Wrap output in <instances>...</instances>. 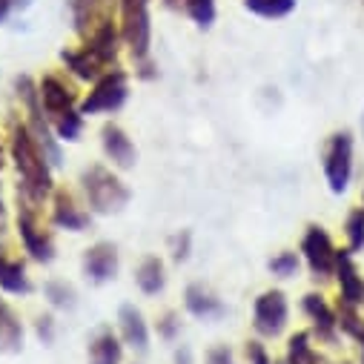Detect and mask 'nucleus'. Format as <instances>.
<instances>
[{"mask_svg":"<svg viewBox=\"0 0 364 364\" xmlns=\"http://www.w3.org/2000/svg\"><path fill=\"white\" fill-rule=\"evenodd\" d=\"M12 161L21 175V190L29 204H41L43 198L52 196V164L46 161L43 149L38 146L35 135L29 132L26 124L12 127Z\"/></svg>","mask_w":364,"mask_h":364,"instance_id":"nucleus-1","label":"nucleus"},{"mask_svg":"<svg viewBox=\"0 0 364 364\" xmlns=\"http://www.w3.org/2000/svg\"><path fill=\"white\" fill-rule=\"evenodd\" d=\"M121 6V41L129 46L132 60L141 66V75L149 77L152 60H149V46H152V23H149V0H118Z\"/></svg>","mask_w":364,"mask_h":364,"instance_id":"nucleus-2","label":"nucleus"},{"mask_svg":"<svg viewBox=\"0 0 364 364\" xmlns=\"http://www.w3.org/2000/svg\"><path fill=\"white\" fill-rule=\"evenodd\" d=\"M80 187H83V196H86V204L92 213H101V215H109V213H121L127 204H129V190L124 181L101 166V164H92L80 172Z\"/></svg>","mask_w":364,"mask_h":364,"instance_id":"nucleus-3","label":"nucleus"},{"mask_svg":"<svg viewBox=\"0 0 364 364\" xmlns=\"http://www.w3.org/2000/svg\"><path fill=\"white\" fill-rule=\"evenodd\" d=\"M127 95H129V80H127V72L124 69H109L104 72L92 92H89L80 104V115H101V112H115L127 104Z\"/></svg>","mask_w":364,"mask_h":364,"instance_id":"nucleus-4","label":"nucleus"},{"mask_svg":"<svg viewBox=\"0 0 364 364\" xmlns=\"http://www.w3.org/2000/svg\"><path fill=\"white\" fill-rule=\"evenodd\" d=\"M350 175H353V138L350 132H336L324 146V178L330 190L341 196L350 187Z\"/></svg>","mask_w":364,"mask_h":364,"instance_id":"nucleus-5","label":"nucleus"},{"mask_svg":"<svg viewBox=\"0 0 364 364\" xmlns=\"http://www.w3.org/2000/svg\"><path fill=\"white\" fill-rule=\"evenodd\" d=\"M290 318V304L282 290H267L252 304V327L264 338H276L284 333Z\"/></svg>","mask_w":364,"mask_h":364,"instance_id":"nucleus-6","label":"nucleus"},{"mask_svg":"<svg viewBox=\"0 0 364 364\" xmlns=\"http://www.w3.org/2000/svg\"><path fill=\"white\" fill-rule=\"evenodd\" d=\"M115 6H118V0H69V15H72L75 32L83 41H89L104 26L115 23Z\"/></svg>","mask_w":364,"mask_h":364,"instance_id":"nucleus-7","label":"nucleus"},{"mask_svg":"<svg viewBox=\"0 0 364 364\" xmlns=\"http://www.w3.org/2000/svg\"><path fill=\"white\" fill-rule=\"evenodd\" d=\"M301 255H304V261H307V267H310V272L316 279L336 276V255H338V250L333 247V241H330L324 227H318V224L307 227V232L301 238Z\"/></svg>","mask_w":364,"mask_h":364,"instance_id":"nucleus-8","label":"nucleus"},{"mask_svg":"<svg viewBox=\"0 0 364 364\" xmlns=\"http://www.w3.org/2000/svg\"><path fill=\"white\" fill-rule=\"evenodd\" d=\"M18 235H21V241H23V250H26L35 261L49 264V261L55 258V241H52V235L41 227L38 213H35L32 204H23L21 213H18Z\"/></svg>","mask_w":364,"mask_h":364,"instance_id":"nucleus-9","label":"nucleus"},{"mask_svg":"<svg viewBox=\"0 0 364 364\" xmlns=\"http://www.w3.org/2000/svg\"><path fill=\"white\" fill-rule=\"evenodd\" d=\"M118 247L109 241H98L83 252V272L89 282L95 284H107L118 276Z\"/></svg>","mask_w":364,"mask_h":364,"instance_id":"nucleus-10","label":"nucleus"},{"mask_svg":"<svg viewBox=\"0 0 364 364\" xmlns=\"http://www.w3.org/2000/svg\"><path fill=\"white\" fill-rule=\"evenodd\" d=\"M38 92H41V107H43L49 124L75 109V92L58 75H43L38 83Z\"/></svg>","mask_w":364,"mask_h":364,"instance_id":"nucleus-11","label":"nucleus"},{"mask_svg":"<svg viewBox=\"0 0 364 364\" xmlns=\"http://www.w3.org/2000/svg\"><path fill=\"white\" fill-rule=\"evenodd\" d=\"M336 279H338V290H341V304H347V307L364 304V282L350 258V250H338V255H336Z\"/></svg>","mask_w":364,"mask_h":364,"instance_id":"nucleus-12","label":"nucleus"},{"mask_svg":"<svg viewBox=\"0 0 364 364\" xmlns=\"http://www.w3.org/2000/svg\"><path fill=\"white\" fill-rule=\"evenodd\" d=\"M101 144H104L107 158H109L118 169L135 166V158H138L135 144L129 141V135H127L118 124H104V129H101Z\"/></svg>","mask_w":364,"mask_h":364,"instance_id":"nucleus-13","label":"nucleus"},{"mask_svg":"<svg viewBox=\"0 0 364 364\" xmlns=\"http://www.w3.org/2000/svg\"><path fill=\"white\" fill-rule=\"evenodd\" d=\"M301 307H304L307 318L313 321L316 333H318L321 338L333 341V338H336V330H338V316H336V310L327 304V299H324L321 293H307L304 301H301Z\"/></svg>","mask_w":364,"mask_h":364,"instance_id":"nucleus-14","label":"nucleus"},{"mask_svg":"<svg viewBox=\"0 0 364 364\" xmlns=\"http://www.w3.org/2000/svg\"><path fill=\"white\" fill-rule=\"evenodd\" d=\"M118 324H121V338L124 344H129L138 353L149 350V327L144 321V313L135 304H124L118 313Z\"/></svg>","mask_w":364,"mask_h":364,"instance_id":"nucleus-15","label":"nucleus"},{"mask_svg":"<svg viewBox=\"0 0 364 364\" xmlns=\"http://www.w3.org/2000/svg\"><path fill=\"white\" fill-rule=\"evenodd\" d=\"M60 60H63L66 69H69L75 77H80V80H98L104 72H109L107 63H104L92 49H89V46L63 49V52H60Z\"/></svg>","mask_w":364,"mask_h":364,"instance_id":"nucleus-16","label":"nucleus"},{"mask_svg":"<svg viewBox=\"0 0 364 364\" xmlns=\"http://www.w3.org/2000/svg\"><path fill=\"white\" fill-rule=\"evenodd\" d=\"M89 221H92V218H89V213H83L66 190L55 193V207H52V224L55 227L69 230V232H83L89 227Z\"/></svg>","mask_w":364,"mask_h":364,"instance_id":"nucleus-17","label":"nucleus"},{"mask_svg":"<svg viewBox=\"0 0 364 364\" xmlns=\"http://www.w3.org/2000/svg\"><path fill=\"white\" fill-rule=\"evenodd\" d=\"M23 321L9 301L0 299V353H21L23 350Z\"/></svg>","mask_w":364,"mask_h":364,"instance_id":"nucleus-18","label":"nucleus"},{"mask_svg":"<svg viewBox=\"0 0 364 364\" xmlns=\"http://www.w3.org/2000/svg\"><path fill=\"white\" fill-rule=\"evenodd\" d=\"M121 358H124V344L109 327H101L89 338V364H121Z\"/></svg>","mask_w":364,"mask_h":364,"instance_id":"nucleus-19","label":"nucleus"},{"mask_svg":"<svg viewBox=\"0 0 364 364\" xmlns=\"http://www.w3.org/2000/svg\"><path fill=\"white\" fill-rule=\"evenodd\" d=\"M184 304L196 318H218V316H224L221 299L204 284H190L187 293H184Z\"/></svg>","mask_w":364,"mask_h":364,"instance_id":"nucleus-20","label":"nucleus"},{"mask_svg":"<svg viewBox=\"0 0 364 364\" xmlns=\"http://www.w3.org/2000/svg\"><path fill=\"white\" fill-rule=\"evenodd\" d=\"M0 290H6L12 296H26L32 293V282L26 276V264L21 258L0 255Z\"/></svg>","mask_w":364,"mask_h":364,"instance_id":"nucleus-21","label":"nucleus"},{"mask_svg":"<svg viewBox=\"0 0 364 364\" xmlns=\"http://www.w3.org/2000/svg\"><path fill=\"white\" fill-rule=\"evenodd\" d=\"M135 282H138L141 293H146V296L161 293V290H164V284H166V276H164V261H161V258H155V255L144 258V261L138 264V269H135Z\"/></svg>","mask_w":364,"mask_h":364,"instance_id":"nucleus-22","label":"nucleus"},{"mask_svg":"<svg viewBox=\"0 0 364 364\" xmlns=\"http://www.w3.org/2000/svg\"><path fill=\"white\" fill-rule=\"evenodd\" d=\"M287 364H321L318 353L310 344V333H296L287 341Z\"/></svg>","mask_w":364,"mask_h":364,"instance_id":"nucleus-23","label":"nucleus"},{"mask_svg":"<svg viewBox=\"0 0 364 364\" xmlns=\"http://www.w3.org/2000/svg\"><path fill=\"white\" fill-rule=\"evenodd\" d=\"M244 6L258 18H287L296 9V0H244Z\"/></svg>","mask_w":364,"mask_h":364,"instance_id":"nucleus-24","label":"nucleus"},{"mask_svg":"<svg viewBox=\"0 0 364 364\" xmlns=\"http://www.w3.org/2000/svg\"><path fill=\"white\" fill-rule=\"evenodd\" d=\"M52 129H55V135H58L60 141H77L80 132H83V115H80L77 109H72V112L55 118V121H52Z\"/></svg>","mask_w":364,"mask_h":364,"instance_id":"nucleus-25","label":"nucleus"},{"mask_svg":"<svg viewBox=\"0 0 364 364\" xmlns=\"http://www.w3.org/2000/svg\"><path fill=\"white\" fill-rule=\"evenodd\" d=\"M184 12L201 26V29H210L213 21H215V0H181Z\"/></svg>","mask_w":364,"mask_h":364,"instance_id":"nucleus-26","label":"nucleus"},{"mask_svg":"<svg viewBox=\"0 0 364 364\" xmlns=\"http://www.w3.org/2000/svg\"><path fill=\"white\" fill-rule=\"evenodd\" d=\"M43 296L49 299V304L52 307H58V310H72L75 307V290L66 284V282H46V287H43Z\"/></svg>","mask_w":364,"mask_h":364,"instance_id":"nucleus-27","label":"nucleus"},{"mask_svg":"<svg viewBox=\"0 0 364 364\" xmlns=\"http://www.w3.org/2000/svg\"><path fill=\"white\" fill-rule=\"evenodd\" d=\"M269 272L276 279H290L299 272V252H279L276 258H269Z\"/></svg>","mask_w":364,"mask_h":364,"instance_id":"nucleus-28","label":"nucleus"},{"mask_svg":"<svg viewBox=\"0 0 364 364\" xmlns=\"http://www.w3.org/2000/svg\"><path fill=\"white\" fill-rule=\"evenodd\" d=\"M344 232H347V241H350V252H355V250L364 247V210H353L347 215Z\"/></svg>","mask_w":364,"mask_h":364,"instance_id":"nucleus-29","label":"nucleus"},{"mask_svg":"<svg viewBox=\"0 0 364 364\" xmlns=\"http://www.w3.org/2000/svg\"><path fill=\"white\" fill-rule=\"evenodd\" d=\"M178 333H181V321H178V316H175V313H166V316L158 321V336L166 338V341H172Z\"/></svg>","mask_w":364,"mask_h":364,"instance_id":"nucleus-30","label":"nucleus"},{"mask_svg":"<svg viewBox=\"0 0 364 364\" xmlns=\"http://www.w3.org/2000/svg\"><path fill=\"white\" fill-rule=\"evenodd\" d=\"M32 6V0H0V23H6L12 15Z\"/></svg>","mask_w":364,"mask_h":364,"instance_id":"nucleus-31","label":"nucleus"},{"mask_svg":"<svg viewBox=\"0 0 364 364\" xmlns=\"http://www.w3.org/2000/svg\"><path fill=\"white\" fill-rule=\"evenodd\" d=\"M204 364H235V355H232V350L227 344H218V347H213L207 353Z\"/></svg>","mask_w":364,"mask_h":364,"instance_id":"nucleus-32","label":"nucleus"},{"mask_svg":"<svg viewBox=\"0 0 364 364\" xmlns=\"http://www.w3.org/2000/svg\"><path fill=\"white\" fill-rule=\"evenodd\" d=\"M35 333H38V338L43 344H52L55 341V318L52 316H41L38 324H35Z\"/></svg>","mask_w":364,"mask_h":364,"instance_id":"nucleus-33","label":"nucleus"},{"mask_svg":"<svg viewBox=\"0 0 364 364\" xmlns=\"http://www.w3.org/2000/svg\"><path fill=\"white\" fill-rule=\"evenodd\" d=\"M247 358H250V364H272L261 341H247Z\"/></svg>","mask_w":364,"mask_h":364,"instance_id":"nucleus-34","label":"nucleus"},{"mask_svg":"<svg viewBox=\"0 0 364 364\" xmlns=\"http://www.w3.org/2000/svg\"><path fill=\"white\" fill-rule=\"evenodd\" d=\"M187 255H190V232H181L175 238V244H172V258L175 261H184Z\"/></svg>","mask_w":364,"mask_h":364,"instance_id":"nucleus-35","label":"nucleus"},{"mask_svg":"<svg viewBox=\"0 0 364 364\" xmlns=\"http://www.w3.org/2000/svg\"><path fill=\"white\" fill-rule=\"evenodd\" d=\"M175 364H193V350L190 347H178L175 350Z\"/></svg>","mask_w":364,"mask_h":364,"instance_id":"nucleus-36","label":"nucleus"},{"mask_svg":"<svg viewBox=\"0 0 364 364\" xmlns=\"http://www.w3.org/2000/svg\"><path fill=\"white\" fill-rule=\"evenodd\" d=\"M0 169H4V146H0ZM0 215H4V201H0Z\"/></svg>","mask_w":364,"mask_h":364,"instance_id":"nucleus-37","label":"nucleus"},{"mask_svg":"<svg viewBox=\"0 0 364 364\" xmlns=\"http://www.w3.org/2000/svg\"><path fill=\"white\" fill-rule=\"evenodd\" d=\"M361 132H364V115H361Z\"/></svg>","mask_w":364,"mask_h":364,"instance_id":"nucleus-38","label":"nucleus"},{"mask_svg":"<svg viewBox=\"0 0 364 364\" xmlns=\"http://www.w3.org/2000/svg\"><path fill=\"white\" fill-rule=\"evenodd\" d=\"M344 364H347V361H344Z\"/></svg>","mask_w":364,"mask_h":364,"instance_id":"nucleus-39","label":"nucleus"}]
</instances>
